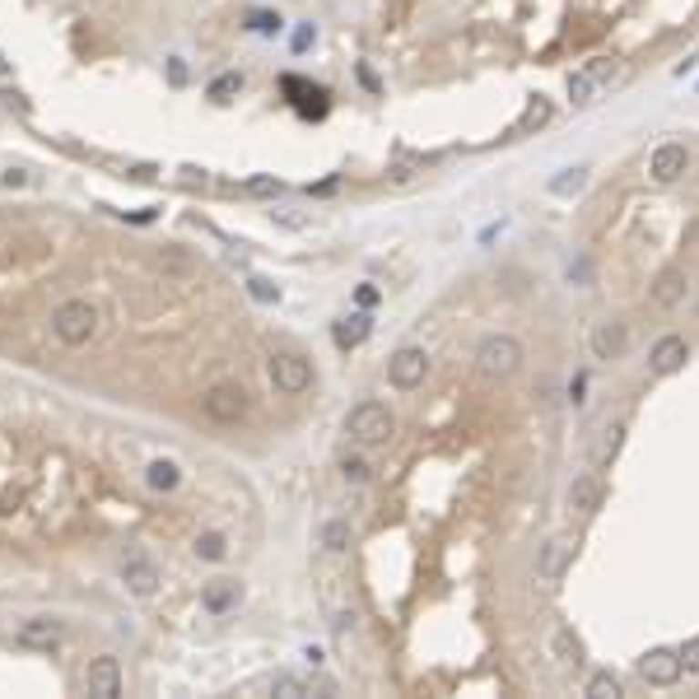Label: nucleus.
<instances>
[{
	"instance_id": "nucleus-29",
	"label": "nucleus",
	"mask_w": 699,
	"mask_h": 699,
	"mask_svg": "<svg viewBox=\"0 0 699 699\" xmlns=\"http://www.w3.org/2000/svg\"><path fill=\"white\" fill-rule=\"evenodd\" d=\"M546 121H550V103L537 94V98H531L527 103V112H522V121H518V131H531V127H546Z\"/></svg>"
},
{
	"instance_id": "nucleus-17",
	"label": "nucleus",
	"mask_w": 699,
	"mask_h": 699,
	"mask_svg": "<svg viewBox=\"0 0 699 699\" xmlns=\"http://www.w3.org/2000/svg\"><path fill=\"white\" fill-rule=\"evenodd\" d=\"M238 597H242L238 579H211V583L200 588V606L211 611V615H229L238 606Z\"/></svg>"
},
{
	"instance_id": "nucleus-31",
	"label": "nucleus",
	"mask_w": 699,
	"mask_h": 699,
	"mask_svg": "<svg viewBox=\"0 0 699 699\" xmlns=\"http://www.w3.org/2000/svg\"><path fill=\"white\" fill-rule=\"evenodd\" d=\"M341 476H345L350 485H368V480H374V467H368L364 457H345V462H341Z\"/></svg>"
},
{
	"instance_id": "nucleus-6",
	"label": "nucleus",
	"mask_w": 699,
	"mask_h": 699,
	"mask_svg": "<svg viewBox=\"0 0 699 699\" xmlns=\"http://www.w3.org/2000/svg\"><path fill=\"white\" fill-rule=\"evenodd\" d=\"M685 169H690V149H685L681 140H667V145H657V149L648 154V178H653L657 187L681 182Z\"/></svg>"
},
{
	"instance_id": "nucleus-33",
	"label": "nucleus",
	"mask_w": 699,
	"mask_h": 699,
	"mask_svg": "<svg viewBox=\"0 0 699 699\" xmlns=\"http://www.w3.org/2000/svg\"><path fill=\"white\" fill-rule=\"evenodd\" d=\"M313 43H317V28H313V24H299V28H294V43H290V47H294V57H303Z\"/></svg>"
},
{
	"instance_id": "nucleus-18",
	"label": "nucleus",
	"mask_w": 699,
	"mask_h": 699,
	"mask_svg": "<svg viewBox=\"0 0 699 699\" xmlns=\"http://www.w3.org/2000/svg\"><path fill=\"white\" fill-rule=\"evenodd\" d=\"M332 336H336L341 350H355V345H364L368 336H374V317H368V313H350V317H341L332 326Z\"/></svg>"
},
{
	"instance_id": "nucleus-37",
	"label": "nucleus",
	"mask_w": 699,
	"mask_h": 699,
	"mask_svg": "<svg viewBox=\"0 0 699 699\" xmlns=\"http://www.w3.org/2000/svg\"><path fill=\"white\" fill-rule=\"evenodd\" d=\"M355 299H359V308H374V303H378L383 294L374 290V284H359V290H355Z\"/></svg>"
},
{
	"instance_id": "nucleus-26",
	"label": "nucleus",
	"mask_w": 699,
	"mask_h": 699,
	"mask_svg": "<svg viewBox=\"0 0 699 699\" xmlns=\"http://www.w3.org/2000/svg\"><path fill=\"white\" fill-rule=\"evenodd\" d=\"M621 443H625V425L615 420L606 434H601V443H597V467H606V462H615V452H621Z\"/></svg>"
},
{
	"instance_id": "nucleus-36",
	"label": "nucleus",
	"mask_w": 699,
	"mask_h": 699,
	"mask_svg": "<svg viewBox=\"0 0 699 699\" xmlns=\"http://www.w3.org/2000/svg\"><path fill=\"white\" fill-rule=\"evenodd\" d=\"M681 667H685V672H694V676H699V639H690V643H685V648H681Z\"/></svg>"
},
{
	"instance_id": "nucleus-10",
	"label": "nucleus",
	"mask_w": 699,
	"mask_h": 699,
	"mask_svg": "<svg viewBox=\"0 0 699 699\" xmlns=\"http://www.w3.org/2000/svg\"><path fill=\"white\" fill-rule=\"evenodd\" d=\"M85 690H89L94 699H117V694H121V663H117L112 653H103V657H94V663H89Z\"/></svg>"
},
{
	"instance_id": "nucleus-25",
	"label": "nucleus",
	"mask_w": 699,
	"mask_h": 699,
	"mask_svg": "<svg viewBox=\"0 0 699 699\" xmlns=\"http://www.w3.org/2000/svg\"><path fill=\"white\" fill-rule=\"evenodd\" d=\"M592 94H597V75L592 70H573L569 75V98L583 108V103H592Z\"/></svg>"
},
{
	"instance_id": "nucleus-14",
	"label": "nucleus",
	"mask_w": 699,
	"mask_h": 699,
	"mask_svg": "<svg viewBox=\"0 0 699 699\" xmlns=\"http://www.w3.org/2000/svg\"><path fill=\"white\" fill-rule=\"evenodd\" d=\"M685 294H690V275H685L681 266H667L663 275L653 280V290H648L653 308H676V303H681Z\"/></svg>"
},
{
	"instance_id": "nucleus-4",
	"label": "nucleus",
	"mask_w": 699,
	"mask_h": 699,
	"mask_svg": "<svg viewBox=\"0 0 699 699\" xmlns=\"http://www.w3.org/2000/svg\"><path fill=\"white\" fill-rule=\"evenodd\" d=\"M200 410H205V420H215V425H238V420H248L252 396L242 383H211L200 392Z\"/></svg>"
},
{
	"instance_id": "nucleus-13",
	"label": "nucleus",
	"mask_w": 699,
	"mask_h": 699,
	"mask_svg": "<svg viewBox=\"0 0 699 699\" xmlns=\"http://www.w3.org/2000/svg\"><path fill=\"white\" fill-rule=\"evenodd\" d=\"M625 350H630V322H615L611 317V322H601L597 332H592V359H606L611 364V359H621Z\"/></svg>"
},
{
	"instance_id": "nucleus-24",
	"label": "nucleus",
	"mask_w": 699,
	"mask_h": 699,
	"mask_svg": "<svg viewBox=\"0 0 699 699\" xmlns=\"http://www.w3.org/2000/svg\"><path fill=\"white\" fill-rule=\"evenodd\" d=\"M588 699H621V676L615 672H592L588 676Z\"/></svg>"
},
{
	"instance_id": "nucleus-28",
	"label": "nucleus",
	"mask_w": 699,
	"mask_h": 699,
	"mask_svg": "<svg viewBox=\"0 0 699 699\" xmlns=\"http://www.w3.org/2000/svg\"><path fill=\"white\" fill-rule=\"evenodd\" d=\"M248 28L262 37H275V33H284V19H280V10H248Z\"/></svg>"
},
{
	"instance_id": "nucleus-21",
	"label": "nucleus",
	"mask_w": 699,
	"mask_h": 699,
	"mask_svg": "<svg viewBox=\"0 0 699 699\" xmlns=\"http://www.w3.org/2000/svg\"><path fill=\"white\" fill-rule=\"evenodd\" d=\"M317 546H322L326 555H345V550H350V522H345V518H326L322 531H317Z\"/></svg>"
},
{
	"instance_id": "nucleus-35",
	"label": "nucleus",
	"mask_w": 699,
	"mask_h": 699,
	"mask_svg": "<svg viewBox=\"0 0 699 699\" xmlns=\"http://www.w3.org/2000/svg\"><path fill=\"white\" fill-rule=\"evenodd\" d=\"M350 634H355V611H341V615H336V639H341L345 648H350Z\"/></svg>"
},
{
	"instance_id": "nucleus-1",
	"label": "nucleus",
	"mask_w": 699,
	"mask_h": 699,
	"mask_svg": "<svg viewBox=\"0 0 699 699\" xmlns=\"http://www.w3.org/2000/svg\"><path fill=\"white\" fill-rule=\"evenodd\" d=\"M98 332H103V308L94 299H66L61 308H52V336L61 345L79 350V345L98 341Z\"/></svg>"
},
{
	"instance_id": "nucleus-20",
	"label": "nucleus",
	"mask_w": 699,
	"mask_h": 699,
	"mask_svg": "<svg viewBox=\"0 0 699 699\" xmlns=\"http://www.w3.org/2000/svg\"><path fill=\"white\" fill-rule=\"evenodd\" d=\"M145 485H149V489H159V495H173V489L182 485V471H178V462H169V457L149 462V467H145Z\"/></svg>"
},
{
	"instance_id": "nucleus-27",
	"label": "nucleus",
	"mask_w": 699,
	"mask_h": 699,
	"mask_svg": "<svg viewBox=\"0 0 699 699\" xmlns=\"http://www.w3.org/2000/svg\"><path fill=\"white\" fill-rule=\"evenodd\" d=\"M588 187V169H564L560 178H550V191L555 196H579Z\"/></svg>"
},
{
	"instance_id": "nucleus-15",
	"label": "nucleus",
	"mask_w": 699,
	"mask_h": 699,
	"mask_svg": "<svg viewBox=\"0 0 699 699\" xmlns=\"http://www.w3.org/2000/svg\"><path fill=\"white\" fill-rule=\"evenodd\" d=\"M690 359V345H685V336H663L653 350H648V368L657 378H667V374H676V368Z\"/></svg>"
},
{
	"instance_id": "nucleus-38",
	"label": "nucleus",
	"mask_w": 699,
	"mask_h": 699,
	"mask_svg": "<svg viewBox=\"0 0 699 699\" xmlns=\"http://www.w3.org/2000/svg\"><path fill=\"white\" fill-rule=\"evenodd\" d=\"M583 387H588V378L579 374V378H573V387H569V396H573V401H583Z\"/></svg>"
},
{
	"instance_id": "nucleus-34",
	"label": "nucleus",
	"mask_w": 699,
	"mask_h": 699,
	"mask_svg": "<svg viewBox=\"0 0 699 699\" xmlns=\"http://www.w3.org/2000/svg\"><path fill=\"white\" fill-rule=\"evenodd\" d=\"M169 85H173V89L187 85V61H182V57H169Z\"/></svg>"
},
{
	"instance_id": "nucleus-5",
	"label": "nucleus",
	"mask_w": 699,
	"mask_h": 699,
	"mask_svg": "<svg viewBox=\"0 0 699 699\" xmlns=\"http://www.w3.org/2000/svg\"><path fill=\"white\" fill-rule=\"evenodd\" d=\"M429 378V355L420 345H401L392 359H387V383L396 392H416L420 383Z\"/></svg>"
},
{
	"instance_id": "nucleus-16",
	"label": "nucleus",
	"mask_w": 699,
	"mask_h": 699,
	"mask_svg": "<svg viewBox=\"0 0 699 699\" xmlns=\"http://www.w3.org/2000/svg\"><path fill=\"white\" fill-rule=\"evenodd\" d=\"M121 583H127L131 597H154L159 592V569H154V560L131 555L127 564H121Z\"/></svg>"
},
{
	"instance_id": "nucleus-8",
	"label": "nucleus",
	"mask_w": 699,
	"mask_h": 699,
	"mask_svg": "<svg viewBox=\"0 0 699 699\" xmlns=\"http://www.w3.org/2000/svg\"><path fill=\"white\" fill-rule=\"evenodd\" d=\"M61 639H66V625L57 621V615H28V621L19 625V634H15V643L33 648V653H52Z\"/></svg>"
},
{
	"instance_id": "nucleus-19",
	"label": "nucleus",
	"mask_w": 699,
	"mask_h": 699,
	"mask_svg": "<svg viewBox=\"0 0 699 699\" xmlns=\"http://www.w3.org/2000/svg\"><path fill=\"white\" fill-rule=\"evenodd\" d=\"M546 648H550V657H555V663H560V667H579V663H583V643H579V634H573L569 625L550 630Z\"/></svg>"
},
{
	"instance_id": "nucleus-32",
	"label": "nucleus",
	"mask_w": 699,
	"mask_h": 699,
	"mask_svg": "<svg viewBox=\"0 0 699 699\" xmlns=\"http://www.w3.org/2000/svg\"><path fill=\"white\" fill-rule=\"evenodd\" d=\"M242 191H248V196H280V178H248Z\"/></svg>"
},
{
	"instance_id": "nucleus-30",
	"label": "nucleus",
	"mask_w": 699,
	"mask_h": 699,
	"mask_svg": "<svg viewBox=\"0 0 699 699\" xmlns=\"http://www.w3.org/2000/svg\"><path fill=\"white\" fill-rule=\"evenodd\" d=\"M248 294H252L257 303H280V284L266 280V275H252V280H248Z\"/></svg>"
},
{
	"instance_id": "nucleus-12",
	"label": "nucleus",
	"mask_w": 699,
	"mask_h": 699,
	"mask_svg": "<svg viewBox=\"0 0 699 699\" xmlns=\"http://www.w3.org/2000/svg\"><path fill=\"white\" fill-rule=\"evenodd\" d=\"M569 560H573V537H550V541L537 550V579H546V583L564 579Z\"/></svg>"
},
{
	"instance_id": "nucleus-2",
	"label": "nucleus",
	"mask_w": 699,
	"mask_h": 699,
	"mask_svg": "<svg viewBox=\"0 0 699 699\" xmlns=\"http://www.w3.org/2000/svg\"><path fill=\"white\" fill-rule=\"evenodd\" d=\"M522 368V341L513 336H485L480 350H476V374L485 383H509Z\"/></svg>"
},
{
	"instance_id": "nucleus-9",
	"label": "nucleus",
	"mask_w": 699,
	"mask_h": 699,
	"mask_svg": "<svg viewBox=\"0 0 699 699\" xmlns=\"http://www.w3.org/2000/svg\"><path fill=\"white\" fill-rule=\"evenodd\" d=\"M681 653L676 648H648L643 657H639V676L648 681V685H676L681 681Z\"/></svg>"
},
{
	"instance_id": "nucleus-3",
	"label": "nucleus",
	"mask_w": 699,
	"mask_h": 699,
	"mask_svg": "<svg viewBox=\"0 0 699 699\" xmlns=\"http://www.w3.org/2000/svg\"><path fill=\"white\" fill-rule=\"evenodd\" d=\"M345 434L355 443H364V447H378V443H387L396 434V416H392L383 401H359L350 416H345Z\"/></svg>"
},
{
	"instance_id": "nucleus-7",
	"label": "nucleus",
	"mask_w": 699,
	"mask_h": 699,
	"mask_svg": "<svg viewBox=\"0 0 699 699\" xmlns=\"http://www.w3.org/2000/svg\"><path fill=\"white\" fill-rule=\"evenodd\" d=\"M271 383H275V392H284V396H299V392L313 387V364H308L303 355H275V359H271Z\"/></svg>"
},
{
	"instance_id": "nucleus-23",
	"label": "nucleus",
	"mask_w": 699,
	"mask_h": 699,
	"mask_svg": "<svg viewBox=\"0 0 699 699\" xmlns=\"http://www.w3.org/2000/svg\"><path fill=\"white\" fill-rule=\"evenodd\" d=\"M238 94H242V75H238V70L215 75L211 89H205V98H215V103H229V98H238Z\"/></svg>"
},
{
	"instance_id": "nucleus-39",
	"label": "nucleus",
	"mask_w": 699,
	"mask_h": 699,
	"mask_svg": "<svg viewBox=\"0 0 699 699\" xmlns=\"http://www.w3.org/2000/svg\"><path fill=\"white\" fill-rule=\"evenodd\" d=\"M5 75H10V70H5V57H0V79H5Z\"/></svg>"
},
{
	"instance_id": "nucleus-11",
	"label": "nucleus",
	"mask_w": 699,
	"mask_h": 699,
	"mask_svg": "<svg viewBox=\"0 0 699 699\" xmlns=\"http://www.w3.org/2000/svg\"><path fill=\"white\" fill-rule=\"evenodd\" d=\"M601 499H606V485H601L597 471H583V476L569 480V509H573V513L592 518V513L601 509Z\"/></svg>"
},
{
	"instance_id": "nucleus-22",
	"label": "nucleus",
	"mask_w": 699,
	"mask_h": 699,
	"mask_svg": "<svg viewBox=\"0 0 699 699\" xmlns=\"http://www.w3.org/2000/svg\"><path fill=\"white\" fill-rule=\"evenodd\" d=\"M191 550H196V560H205V564H220V560L229 555V541H224V531H200Z\"/></svg>"
}]
</instances>
